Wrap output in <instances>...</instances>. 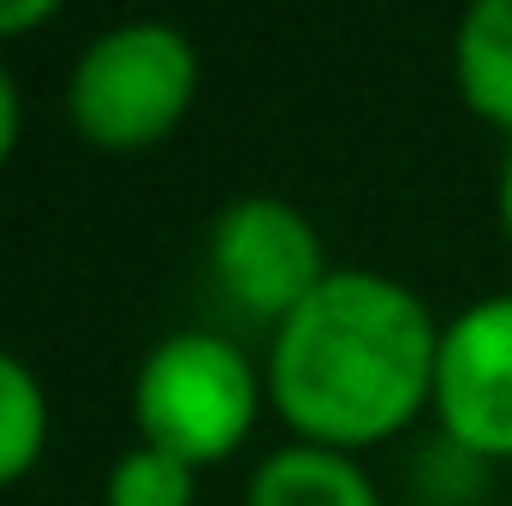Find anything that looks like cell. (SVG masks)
<instances>
[{
    "label": "cell",
    "instance_id": "cell-1",
    "mask_svg": "<svg viewBox=\"0 0 512 506\" xmlns=\"http://www.w3.org/2000/svg\"><path fill=\"white\" fill-rule=\"evenodd\" d=\"M441 328L429 304L376 268H334L274 334L268 399L310 447L358 453L435 405Z\"/></svg>",
    "mask_w": 512,
    "mask_h": 506
},
{
    "label": "cell",
    "instance_id": "cell-2",
    "mask_svg": "<svg viewBox=\"0 0 512 506\" xmlns=\"http://www.w3.org/2000/svg\"><path fill=\"white\" fill-rule=\"evenodd\" d=\"M262 387L251 352L227 334L191 328L167 334L131 387V411L143 429V447H161L185 465H221L233 459L256 429Z\"/></svg>",
    "mask_w": 512,
    "mask_h": 506
},
{
    "label": "cell",
    "instance_id": "cell-3",
    "mask_svg": "<svg viewBox=\"0 0 512 506\" xmlns=\"http://www.w3.org/2000/svg\"><path fill=\"white\" fill-rule=\"evenodd\" d=\"M191 96H197V48L185 30L161 18H131L90 36L66 84L72 126L114 155L161 143L185 120Z\"/></svg>",
    "mask_w": 512,
    "mask_h": 506
},
{
    "label": "cell",
    "instance_id": "cell-4",
    "mask_svg": "<svg viewBox=\"0 0 512 506\" xmlns=\"http://www.w3.org/2000/svg\"><path fill=\"white\" fill-rule=\"evenodd\" d=\"M209 274L239 316L280 328L334 268L304 209L286 197H239L209 227Z\"/></svg>",
    "mask_w": 512,
    "mask_h": 506
},
{
    "label": "cell",
    "instance_id": "cell-5",
    "mask_svg": "<svg viewBox=\"0 0 512 506\" xmlns=\"http://www.w3.org/2000/svg\"><path fill=\"white\" fill-rule=\"evenodd\" d=\"M435 417L465 459H512V292L459 310L441 328Z\"/></svg>",
    "mask_w": 512,
    "mask_h": 506
},
{
    "label": "cell",
    "instance_id": "cell-6",
    "mask_svg": "<svg viewBox=\"0 0 512 506\" xmlns=\"http://www.w3.org/2000/svg\"><path fill=\"white\" fill-rule=\"evenodd\" d=\"M245 506H382L370 471L358 465V453H334V447H274L256 465Z\"/></svg>",
    "mask_w": 512,
    "mask_h": 506
},
{
    "label": "cell",
    "instance_id": "cell-7",
    "mask_svg": "<svg viewBox=\"0 0 512 506\" xmlns=\"http://www.w3.org/2000/svg\"><path fill=\"white\" fill-rule=\"evenodd\" d=\"M453 78L477 120L512 137V0H477L453 30Z\"/></svg>",
    "mask_w": 512,
    "mask_h": 506
},
{
    "label": "cell",
    "instance_id": "cell-8",
    "mask_svg": "<svg viewBox=\"0 0 512 506\" xmlns=\"http://www.w3.org/2000/svg\"><path fill=\"white\" fill-rule=\"evenodd\" d=\"M42 447H48V393L24 358L0 352V489L30 477Z\"/></svg>",
    "mask_w": 512,
    "mask_h": 506
},
{
    "label": "cell",
    "instance_id": "cell-9",
    "mask_svg": "<svg viewBox=\"0 0 512 506\" xmlns=\"http://www.w3.org/2000/svg\"><path fill=\"white\" fill-rule=\"evenodd\" d=\"M108 506H191L197 501V465L161 453V447H131L108 471Z\"/></svg>",
    "mask_w": 512,
    "mask_h": 506
},
{
    "label": "cell",
    "instance_id": "cell-10",
    "mask_svg": "<svg viewBox=\"0 0 512 506\" xmlns=\"http://www.w3.org/2000/svg\"><path fill=\"white\" fill-rule=\"evenodd\" d=\"M18 131H24V102H18V78L0 66V161L18 149Z\"/></svg>",
    "mask_w": 512,
    "mask_h": 506
},
{
    "label": "cell",
    "instance_id": "cell-11",
    "mask_svg": "<svg viewBox=\"0 0 512 506\" xmlns=\"http://www.w3.org/2000/svg\"><path fill=\"white\" fill-rule=\"evenodd\" d=\"M60 6L54 0H0V36H24L36 24H48Z\"/></svg>",
    "mask_w": 512,
    "mask_h": 506
},
{
    "label": "cell",
    "instance_id": "cell-12",
    "mask_svg": "<svg viewBox=\"0 0 512 506\" xmlns=\"http://www.w3.org/2000/svg\"><path fill=\"white\" fill-rule=\"evenodd\" d=\"M495 203H501V227H507V239H512V143H507V155H501V191H495Z\"/></svg>",
    "mask_w": 512,
    "mask_h": 506
}]
</instances>
